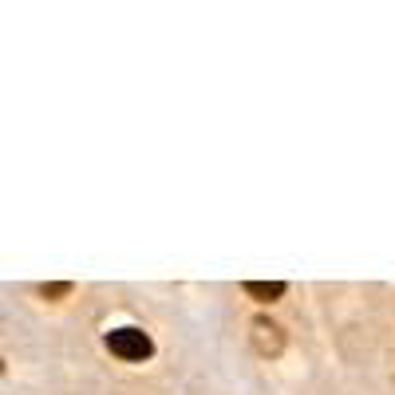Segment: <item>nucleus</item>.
<instances>
[{
    "label": "nucleus",
    "mask_w": 395,
    "mask_h": 395,
    "mask_svg": "<svg viewBox=\"0 0 395 395\" xmlns=\"http://www.w3.org/2000/svg\"><path fill=\"white\" fill-rule=\"evenodd\" d=\"M250 340H253V352H257V356H269V360L284 352V328L277 324V320H269V317H253Z\"/></svg>",
    "instance_id": "2"
},
{
    "label": "nucleus",
    "mask_w": 395,
    "mask_h": 395,
    "mask_svg": "<svg viewBox=\"0 0 395 395\" xmlns=\"http://www.w3.org/2000/svg\"><path fill=\"white\" fill-rule=\"evenodd\" d=\"M107 352L127 360V364H143V360L155 356V340H150L143 328H111V332H107Z\"/></svg>",
    "instance_id": "1"
},
{
    "label": "nucleus",
    "mask_w": 395,
    "mask_h": 395,
    "mask_svg": "<svg viewBox=\"0 0 395 395\" xmlns=\"http://www.w3.org/2000/svg\"><path fill=\"white\" fill-rule=\"evenodd\" d=\"M241 289H245V297H253V301L273 304V301H281V297H284L289 284H284V281H245Z\"/></svg>",
    "instance_id": "3"
},
{
    "label": "nucleus",
    "mask_w": 395,
    "mask_h": 395,
    "mask_svg": "<svg viewBox=\"0 0 395 395\" xmlns=\"http://www.w3.org/2000/svg\"><path fill=\"white\" fill-rule=\"evenodd\" d=\"M68 292H71V284L63 281V284H43V289H40V297H48V301H56V297H68Z\"/></svg>",
    "instance_id": "4"
}]
</instances>
